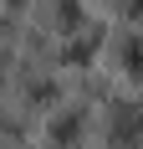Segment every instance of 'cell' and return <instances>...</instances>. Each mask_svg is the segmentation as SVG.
<instances>
[{"mask_svg":"<svg viewBox=\"0 0 143 149\" xmlns=\"http://www.w3.org/2000/svg\"><path fill=\"white\" fill-rule=\"evenodd\" d=\"M128 72L143 77V41H128Z\"/></svg>","mask_w":143,"mask_h":149,"instance_id":"6da1fadb","label":"cell"}]
</instances>
